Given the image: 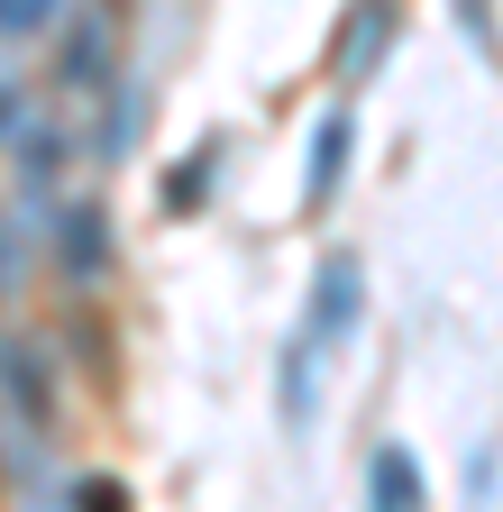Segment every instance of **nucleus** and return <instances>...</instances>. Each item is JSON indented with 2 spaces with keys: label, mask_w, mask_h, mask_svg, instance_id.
Wrapping results in <instances>:
<instances>
[{
  "label": "nucleus",
  "mask_w": 503,
  "mask_h": 512,
  "mask_svg": "<svg viewBox=\"0 0 503 512\" xmlns=\"http://www.w3.org/2000/svg\"><path fill=\"white\" fill-rule=\"evenodd\" d=\"M55 28H65L55 83H65V92H83V101H101V92L119 83V37H110V19H101V10H74V19H55Z\"/></svg>",
  "instance_id": "obj_1"
},
{
  "label": "nucleus",
  "mask_w": 503,
  "mask_h": 512,
  "mask_svg": "<svg viewBox=\"0 0 503 512\" xmlns=\"http://www.w3.org/2000/svg\"><path fill=\"white\" fill-rule=\"evenodd\" d=\"M46 229H55V266H65V284H92L110 266V211L101 202L55 192V202H46Z\"/></svg>",
  "instance_id": "obj_2"
},
{
  "label": "nucleus",
  "mask_w": 503,
  "mask_h": 512,
  "mask_svg": "<svg viewBox=\"0 0 503 512\" xmlns=\"http://www.w3.org/2000/svg\"><path fill=\"white\" fill-rule=\"evenodd\" d=\"M357 311H366V275H357V256H330L321 284H311V311H302V339L311 348H330L357 330Z\"/></svg>",
  "instance_id": "obj_3"
},
{
  "label": "nucleus",
  "mask_w": 503,
  "mask_h": 512,
  "mask_svg": "<svg viewBox=\"0 0 503 512\" xmlns=\"http://www.w3.org/2000/svg\"><path fill=\"white\" fill-rule=\"evenodd\" d=\"M0 403H10L28 430L55 421V366H46L37 339H0Z\"/></svg>",
  "instance_id": "obj_4"
},
{
  "label": "nucleus",
  "mask_w": 503,
  "mask_h": 512,
  "mask_svg": "<svg viewBox=\"0 0 503 512\" xmlns=\"http://www.w3.org/2000/svg\"><path fill=\"white\" fill-rule=\"evenodd\" d=\"M0 156H10L19 165V192H37V202H55V183H65V165H74V138H65V128H55L46 110L19 128V138L10 147H0Z\"/></svg>",
  "instance_id": "obj_5"
},
{
  "label": "nucleus",
  "mask_w": 503,
  "mask_h": 512,
  "mask_svg": "<svg viewBox=\"0 0 503 512\" xmlns=\"http://www.w3.org/2000/svg\"><path fill=\"white\" fill-rule=\"evenodd\" d=\"M366 494H375V512H421V458L412 448H375L366 458Z\"/></svg>",
  "instance_id": "obj_6"
},
{
  "label": "nucleus",
  "mask_w": 503,
  "mask_h": 512,
  "mask_svg": "<svg viewBox=\"0 0 503 512\" xmlns=\"http://www.w3.org/2000/svg\"><path fill=\"white\" fill-rule=\"evenodd\" d=\"M339 174H348V119L330 110L321 128H311V165H302V183H311V202H330V192H339Z\"/></svg>",
  "instance_id": "obj_7"
},
{
  "label": "nucleus",
  "mask_w": 503,
  "mask_h": 512,
  "mask_svg": "<svg viewBox=\"0 0 503 512\" xmlns=\"http://www.w3.org/2000/svg\"><path fill=\"white\" fill-rule=\"evenodd\" d=\"M65 10H74V0H0V46H28V37H46Z\"/></svg>",
  "instance_id": "obj_8"
},
{
  "label": "nucleus",
  "mask_w": 503,
  "mask_h": 512,
  "mask_svg": "<svg viewBox=\"0 0 503 512\" xmlns=\"http://www.w3.org/2000/svg\"><path fill=\"white\" fill-rule=\"evenodd\" d=\"M28 284V211H0V302Z\"/></svg>",
  "instance_id": "obj_9"
},
{
  "label": "nucleus",
  "mask_w": 503,
  "mask_h": 512,
  "mask_svg": "<svg viewBox=\"0 0 503 512\" xmlns=\"http://www.w3.org/2000/svg\"><path fill=\"white\" fill-rule=\"evenodd\" d=\"M375 46H385V0H375V10L348 28V64H339L348 83H366V74H375Z\"/></svg>",
  "instance_id": "obj_10"
},
{
  "label": "nucleus",
  "mask_w": 503,
  "mask_h": 512,
  "mask_svg": "<svg viewBox=\"0 0 503 512\" xmlns=\"http://www.w3.org/2000/svg\"><path fill=\"white\" fill-rule=\"evenodd\" d=\"M284 421H311V339L284 348Z\"/></svg>",
  "instance_id": "obj_11"
},
{
  "label": "nucleus",
  "mask_w": 503,
  "mask_h": 512,
  "mask_svg": "<svg viewBox=\"0 0 503 512\" xmlns=\"http://www.w3.org/2000/svg\"><path fill=\"white\" fill-rule=\"evenodd\" d=\"M28 119H37V92H28V74H0V147H10Z\"/></svg>",
  "instance_id": "obj_12"
},
{
  "label": "nucleus",
  "mask_w": 503,
  "mask_h": 512,
  "mask_svg": "<svg viewBox=\"0 0 503 512\" xmlns=\"http://www.w3.org/2000/svg\"><path fill=\"white\" fill-rule=\"evenodd\" d=\"M202 183H211V156H193L183 174H165V202H174V211H193V202H202Z\"/></svg>",
  "instance_id": "obj_13"
},
{
  "label": "nucleus",
  "mask_w": 503,
  "mask_h": 512,
  "mask_svg": "<svg viewBox=\"0 0 503 512\" xmlns=\"http://www.w3.org/2000/svg\"><path fill=\"white\" fill-rule=\"evenodd\" d=\"M467 494H476V512H485V494H494V448H476V458H467Z\"/></svg>",
  "instance_id": "obj_14"
},
{
  "label": "nucleus",
  "mask_w": 503,
  "mask_h": 512,
  "mask_svg": "<svg viewBox=\"0 0 503 512\" xmlns=\"http://www.w3.org/2000/svg\"><path fill=\"white\" fill-rule=\"evenodd\" d=\"M458 28H467L476 46H494V19H485V0H458Z\"/></svg>",
  "instance_id": "obj_15"
}]
</instances>
